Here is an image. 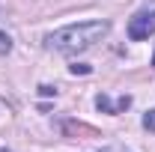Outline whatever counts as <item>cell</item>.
I'll use <instances>...</instances> for the list:
<instances>
[{
    "label": "cell",
    "mask_w": 155,
    "mask_h": 152,
    "mask_svg": "<svg viewBox=\"0 0 155 152\" xmlns=\"http://www.w3.org/2000/svg\"><path fill=\"white\" fill-rule=\"evenodd\" d=\"M107 30H110L107 21H84V24L60 27L54 33H48V36H45V45H48L51 51H57V54L72 57V54H81V51L93 48L96 42H101V39L107 36Z\"/></svg>",
    "instance_id": "obj_1"
},
{
    "label": "cell",
    "mask_w": 155,
    "mask_h": 152,
    "mask_svg": "<svg viewBox=\"0 0 155 152\" xmlns=\"http://www.w3.org/2000/svg\"><path fill=\"white\" fill-rule=\"evenodd\" d=\"M155 33V9L152 12H137L134 18L128 21V36L140 42V39H149Z\"/></svg>",
    "instance_id": "obj_2"
},
{
    "label": "cell",
    "mask_w": 155,
    "mask_h": 152,
    "mask_svg": "<svg viewBox=\"0 0 155 152\" xmlns=\"http://www.w3.org/2000/svg\"><path fill=\"white\" fill-rule=\"evenodd\" d=\"M96 107L98 111H104V114H116V104H110V98L101 93V95H96Z\"/></svg>",
    "instance_id": "obj_3"
},
{
    "label": "cell",
    "mask_w": 155,
    "mask_h": 152,
    "mask_svg": "<svg viewBox=\"0 0 155 152\" xmlns=\"http://www.w3.org/2000/svg\"><path fill=\"white\" fill-rule=\"evenodd\" d=\"M9 51H12V39L0 30V54H9Z\"/></svg>",
    "instance_id": "obj_4"
},
{
    "label": "cell",
    "mask_w": 155,
    "mask_h": 152,
    "mask_svg": "<svg viewBox=\"0 0 155 152\" xmlns=\"http://www.w3.org/2000/svg\"><path fill=\"white\" fill-rule=\"evenodd\" d=\"M143 128H146V131H155V107L143 116Z\"/></svg>",
    "instance_id": "obj_5"
},
{
    "label": "cell",
    "mask_w": 155,
    "mask_h": 152,
    "mask_svg": "<svg viewBox=\"0 0 155 152\" xmlns=\"http://www.w3.org/2000/svg\"><path fill=\"white\" fill-rule=\"evenodd\" d=\"M72 75H90V66H84V63H75V66H72Z\"/></svg>",
    "instance_id": "obj_6"
},
{
    "label": "cell",
    "mask_w": 155,
    "mask_h": 152,
    "mask_svg": "<svg viewBox=\"0 0 155 152\" xmlns=\"http://www.w3.org/2000/svg\"><path fill=\"white\" fill-rule=\"evenodd\" d=\"M39 93H42V95H54L57 90H54V87H39Z\"/></svg>",
    "instance_id": "obj_7"
},
{
    "label": "cell",
    "mask_w": 155,
    "mask_h": 152,
    "mask_svg": "<svg viewBox=\"0 0 155 152\" xmlns=\"http://www.w3.org/2000/svg\"><path fill=\"white\" fill-rule=\"evenodd\" d=\"M152 66H155V54H152Z\"/></svg>",
    "instance_id": "obj_8"
},
{
    "label": "cell",
    "mask_w": 155,
    "mask_h": 152,
    "mask_svg": "<svg viewBox=\"0 0 155 152\" xmlns=\"http://www.w3.org/2000/svg\"><path fill=\"white\" fill-rule=\"evenodd\" d=\"M0 152H9V149H0Z\"/></svg>",
    "instance_id": "obj_9"
}]
</instances>
